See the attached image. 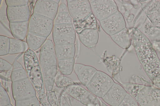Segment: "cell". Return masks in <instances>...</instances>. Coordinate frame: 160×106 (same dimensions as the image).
I'll return each mask as SVG.
<instances>
[{
	"label": "cell",
	"instance_id": "obj_33",
	"mask_svg": "<svg viewBox=\"0 0 160 106\" xmlns=\"http://www.w3.org/2000/svg\"><path fill=\"white\" fill-rule=\"evenodd\" d=\"M118 106H139L136 100L128 93Z\"/></svg>",
	"mask_w": 160,
	"mask_h": 106
},
{
	"label": "cell",
	"instance_id": "obj_8",
	"mask_svg": "<svg viewBox=\"0 0 160 106\" xmlns=\"http://www.w3.org/2000/svg\"><path fill=\"white\" fill-rule=\"evenodd\" d=\"M136 100L140 106H160V89L143 85Z\"/></svg>",
	"mask_w": 160,
	"mask_h": 106
},
{
	"label": "cell",
	"instance_id": "obj_31",
	"mask_svg": "<svg viewBox=\"0 0 160 106\" xmlns=\"http://www.w3.org/2000/svg\"><path fill=\"white\" fill-rule=\"evenodd\" d=\"M28 77L25 69H23L12 71L11 79L12 82Z\"/></svg>",
	"mask_w": 160,
	"mask_h": 106
},
{
	"label": "cell",
	"instance_id": "obj_32",
	"mask_svg": "<svg viewBox=\"0 0 160 106\" xmlns=\"http://www.w3.org/2000/svg\"><path fill=\"white\" fill-rule=\"evenodd\" d=\"M10 103V99L8 92L0 84V106H6Z\"/></svg>",
	"mask_w": 160,
	"mask_h": 106
},
{
	"label": "cell",
	"instance_id": "obj_40",
	"mask_svg": "<svg viewBox=\"0 0 160 106\" xmlns=\"http://www.w3.org/2000/svg\"><path fill=\"white\" fill-rule=\"evenodd\" d=\"M130 14V11L129 10H127L124 13V16L126 18H127L128 17V16Z\"/></svg>",
	"mask_w": 160,
	"mask_h": 106
},
{
	"label": "cell",
	"instance_id": "obj_41",
	"mask_svg": "<svg viewBox=\"0 0 160 106\" xmlns=\"http://www.w3.org/2000/svg\"><path fill=\"white\" fill-rule=\"evenodd\" d=\"M101 106H111L108 104H107L104 103H102L101 104Z\"/></svg>",
	"mask_w": 160,
	"mask_h": 106
},
{
	"label": "cell",
	"instance_id": "obj_2",
	"mask_svg": "<svg viewBox=\"0 0 160 106\" xmlns=\"http://www.w3.org/2000/svg\"><path fill=\"white\" fill-rule=\"evenodd\" d=\"M39 63L46 91L53 90L58 71V60L54 44L47 39L40 48Z\"/></svg>",
	"mask_w": 160,
	"mask_h": 106
},
{
	"label": "cell",
	"instance_id": "obj_35",
	"mask_svg": "<svg viewBox=\"0 0 160 106\" xmlns=\"http://www.w3.org/2000/svg\"><path fill=\"white\" fill-rule=\"evenodd\" d=\"M28 0H6L5 2L7 7H17L28 5Z\"/></svg>",
	"mask_w": 160,
	"mask_h": 106
},
{
	"label": "cell",
	"instance_id": "obj_42",
	"mask_svg": "<svg viewBox=\"0 0 160 106\" xmlns=\"http://www.w3.org/2000/svg\"><path fill=\"white\" fill-rule=\"evenodd\" d=\"M13 106L11 104H9L7 106Z\"/></svg>",
	"mask_w": 160,
	"mask_h": 106
},
{
	"label": "cell",
	"instance_id": "obj_16",
	"mask_svg": "<svg viewBox=\"0 0 160 106\" xmlns=\"http://www.w3.org/2000/svg\"><path fill=\"white\" fill-rule=\"evenodd\" d=\"M73 70L80 83L85 87L98 71L94 67L79 63L75 64Z\"/></svg>",
	"mask_w": 160,
	"mask_h": 106
},
{
	"label": "cell",
	"instance_id": "obj_29",
	"mask_svg": "<svg viewBox=\"0 0 160 106\" xmlns=\"http://www.w3.org/2000/svg\"><path fill=\"white\" fill-rule=\"evenodd\" d=\"M39 99L35 96L26 99L15 101V106H40Z\"/></svg>",
	"mask_w": 160,
	"mask_h": 106
},
{
	"label": "cell",
	"instance_id": "obj_9",
	"mask_svg": "<svg viewBox=\"0 0 160 106\" xmlns=\"http://www.w3.org/2000/svg\"><path fill=\"white\" fill-rule=\"evenodd\" d=\"M92 12L99 21L118 11L113 0H95L90 2Z\"/></svg>",
	"mask_w": 160,
	"mask_h": 106
},
{
	"label": "cell",
	"instance_id": "obj_4",
	"mask_svg": "<svg viewBox=\"0 0 160 106\" xmlns=\"http://www.w3.org/2000/svg\"><path fill=\"white\" fill-rule=\"evenodd\" d=\"M114 82L108 74L98 70L86 87L95 96L102 98Z\"/></svg>",
	"mask_w": 160,
	"mask_h": 106
},
{
	"label": "cell",
	"instance_id": "obj_15",
	"mask_svg": "<svg viewBox=\"0 0 160 106\" xmlns=\"http://www.w3.org/2000/svg\"><path fill=\"white\" fill-rule=\"evenodd\" d=\"M7 12L9 22L29 21L30 17L28 5L17 7H7Z\"/></svg>",
	"mask_w": 160,
	"mask_h": 106
},
{
	"label": "cell",
	"instance_id": "obj_19",
	"mask_svg": "<svg viewBox=\"0 0 160 106\" xmlns=\"http://www.w3.org/2000/svg\"><path fill=\"white\" fill-rule=\"evenodd\" d=\"M73 24L78 35L84 30L97 28V19L92 12L82 19H73Z\"/></svg>",
	"mask_w": 160,
	"mask_h": 106
},
{
	"label": "cell",
	"instance_id": "obj_11",
	"mask_svg": "<svg viewBox=\"0 0 160 106\" xmlns=\"http://www.w3.org/2000/svg\"><path fill=\"white\" fill-rule=\"evenodd\" d=\"M103 30L110 36L126 27L124 17L119 11L99 21Z\"/></svg>",
	"mask_w": 160,
	"mask_h": 106
},
{
	"label": "cell",
	"instance_id": "obj_26",
	"mask_svg": "<svg viewBox=\"0 0 160 106\" xmlns=\"http://www.w3.org/2000/svg\"><path fill=\"white\" fill-rule=\"evenodd\" d=\"M76 83L71 79L63 75L58 69L54 83L58 88L63 90L68 86Z\"/></svg>",
	"mask_w": 160,
	"mask_h": 106
},
{
	"label": "cell",
	"instance_id": "obj_17",
	"mask_svg": "<svg viewBox=\"0 0 160 106\" xmlns=\"http://www.w3.org/2000/svg\"><path fill=\"white\" fill-rule=\"evenodd\" d=\"M141 3L142 9L152 23L160 28V4L156 1Z\"/></svg>",
	"mask_w": 160,
	"mask_h": 106
},
{
	"label": "cell",
	"instance_id": "obj_1",
	"mask_svg": "<svg viewBox=\"0 0 160 106\" xmlns=\"http://www.w3.org/2000/svg\"><path fill=\"white\" fill-rule=\"evenodd\" d=\"M133 45L137 57L154 85L160 89V60L148 39L137 28L133 31Z\"/></svg>",
	"mask_w": 160,
	"mask_h": 106
},
{
	"label": "cell",
	"instance_id": "obj_38",
	"mask_svg": "<svg viewBox=\"0 0 160 106\" xmlns=\"http://www.w3.org/2000/svg\"><path fill=\"white\" fill-rule=\"evenodd\" d=\"M22 53L20 54L15 58L12 65V71L24 68L22 64L17 61V60L22 55Z\"/></svg>",
	"mask_w": 160,
	"mask_h": 106
},
{
	"label": "cell",
	"instance_id": "obj_37",
	"mask_svg": "<svg viewBox=\"0 0 160 106\" xmlns=\"http://www.w3.org/2000/svg\"><path fill=\"white\" fill-rule=\"evenodd\" d=\"M55 92L58 98L59 106H70L65 98L59 92L56 91Z\"/></svg>",
	"mask_w": 160,
	"mask_h": 106
},
{
	"label": "cell",
	"instance_id": "obj_7",
	"mask_svg": "<svg viewBox=\"0 0 160 106\" xmlns=\"http://www.w3.org/2000/svg\"><path fill=\"white\" fill-rule=\"evenodd\" d=\"M62 91L85 106H98L96 96L77 83L68 86Z\"/></svg>",
	"mask_w": 160,
	"mask_h": 106
},
{
	"label": "cell",
	"instance_id": "obj_5",
	"mask_svg": "<svg viewBox=\"0 0 160 106\" xmlns=\"http://www.w3.org/2000/svg\"><path fill=\"white\" fill-rule=\"evenodd\" d=\"M54 25L52 20L41 15L32 13L29 21L28 32L47 38L52 32Z\"/></svg>",
	"mask_w": 160,
	"mask_h": 106
},
{
	"label": "cell",
	"instance_id": "obj_21",
	"mask_svg": "<svg viewBox=\"0 0 160 106\" xmlns=\"http://www.w3.org/2000/svg\"><path fill=\"white\" fill-rule=\"evenodd\" d=\"M58 60H65L74 58L75 54L74 44L69 45H54Z\"/></svg>",
	"mask_w": 160,
	"mask_h": 106
},
{
	"label": "cell",
	"instance_id": "obj_20",
	"mask_svg": "<svg viewBox=\"0 0 160 106\" xmlns=\"http://www.w3.org/2000/svg\"><path fill=\"white\" fill-rule=\"evenodd\" d=\"M29 21L9 22V27L12 35L15 39L24 40L28 31Z\"/></svg>",
	"mask_w": 160,
	"mask_h": 106
},
{
	"label": "cell",
	"instance_id": "obj_36",
	"mask_svg": "<svg viewBox=\"0 0 160 106\" xmlns=\"http://www.w3.org/2000/svg\"><path fill=\"white\" fill-rule=\"evenodd\" d=\"M12 66L7 61L1 58H0V71L12 70Z\"/></svg>",
	"mask_w": 160,
	"mask_h": 106
},
{
	"label": "cell",
	"instance_id": "obj_6",
	"mask_svg": "<svg viewBox=\"0 0 160 106\" xmlns=\"http://www.w3.org/2000/svg\"><path fill=\"white\" fill-rule=\"evenodd\" d=\"M76 32L73 24L54 25L52 37L54 45H69L74 44Z\"/></svg>",
	"mask_w": 160,
	"mask_h": 106
},
{
	"label": "cell",
	"instance_id": "obj_18",
	"mask_svg": "<svg viewBox=\"0 0 160 106\" xmlns=\"http://www.w3.org/2000/svg\"><path fill=\"white\" fill-rule=\"evenodd\" d=\"M81 43L90 49L94 48L99 39L98 32L96 29H88L84 30L78 35Z\"/></svg>",
	"mask_w": 160,
	"mask_h": 106
},
{
	"label": "cell",
	"instance_id": "obj_25",
	"mask_svg": "<svg viewBox=\"0 0 160 106\" xmlns=\"http://www.w3.org/2000/svg\"><path fill=\"white\" fill-rule=\"evenodd\" d=\"M74 58L65 60H58V65L60 72L65 76L71 74L75 65Z\"/></svg>",
	"mask_w": 160,
	"mask_h": 106
},
{
	"label": "cell",
	"instance_id": "obj_23",
	"mask_svg": "<svg viewBox=\"0 0 160 106\" xmlns=\"http://www.w3.org/2000/svg\"><path fill=\"white\" fill-rule=\"evenodd\" d=\"M28 48V46L26 42L13 38H10L9 54L23 53Z\"/></svg>",
	"mask_w": 160,
	"mask_h": 106
},
{
	"label": "cell",
	"instance_id": "obj_27",
	"mask_svg": "<svg viewBox=\"0 0 160 106\" xmlns=\"http://www.w3.org/2000/svg\"><path fill=\"white\" fill-rule=\"evenodd\" d=\"M53 21L54 25L73 24V19L68 12H57Z\"/></svg>",
	"mask_w": 160,
	"mask_h": 106
},
{
	"label": "cell",
	"instance_id": "obj_12",
	"mask_svg": "<svg viewBox=\"0 0 160 106\" xmlns=\"http://www.w3.org/2000/svg\"><path fill=\"white\" fill-rule=\"evenodd\" d=\"M69 13L73 19H82L92 12L88 0H67Z\"/></svg>",
	"mask_w": 160,
	"mask_h": 106
},
{
	"label": "cell",
	"instance_id": "obj_10",
	"mask_svg": "<svg viewBox=\"0 0 160 106\" xmlns=\"http://www.w3.org/2000/svg\"><path fill=\"white\" fill-rule=\"evenodd\" d=\"M12 90L15 101L36 96V90L28 77L12 82Z\"/></svg>",
	"mask_w": 160,
	"mask_h": 106
},
{
	"label": "cell",
	"instance_id": "obj_39",
	"mask_svg": "<svg viewBox=\"0 0 160 106\" xmlns=\"http://www.w3.org/2000/svg\"><path fill=\"white\" fill-rule=\"evenodd\" d=\"M68 12V11L67 6L63 2H62L59 6L58 12Z\"/></svg>",
	"mask_w": 160,
	"mask_h": 106
},
{
	"label": "cell",
	"instance_id": "obj_30",
	"mask_svg": "<svg viewBox=\"0 0 160 106\" xmlns=\"http://www.w3.org/2000/svg\"><path fill=\"white\" fill-rule=\"evenodd\" d=\"M0 5V22L7 28L9 29V22L8 20L7 12V6L5 2H2Z\"/></svg>",
	"mask_w": 160,
	"mask_h": 106
},
{
	"label": "cell",
	"instance_id": "obj_13",
	"mask_svg": "<svg viewBox=\"0 0 160 106\" xmlns=\"http://www.w3.org/2000/svg\"><path fill=\"white\" fill-rule=\"evenodd\" d=\"M58 3L54 0H38L34 7L33 13L37 14L54 20L58 12Z\"/></svg>",
	"mask_w": 160,
	"mask_h": 106
},
{
	"label": "cell",
	"instance_id": "obj_22",
	"mask_svg": "<svg viewBox=\"0 0 160 106\" xmlns=\"http://www.w3.org/2000/svg\"><path fill=\"white\" fill-rule=\"evenodd\" d=\"M110 37L117 45L123 49H128L130 45L129 34L126 28Z\"/></svg>",
	"mask_w": 160,
	"mask_h": 106
},
{
	"label": "cell",
	"instance_id": "obj_34",
	"mask_svg": "<svg viewBox=\"0 0 160 106\" xmlns=\"http://www.w3.org/2000/svg\"><path fill=\"white\" fill-rule=\"evenodd\" d=\"M48 100L51 106H59L58 99L55 91L52 90L46 91Z\"/></svg>",
	"mask_w": 160,
	"mask_h": 106
},
{
	"label": "cell",
	"instance_id": "obj_14",
	"mask_svg": "<svg viewBox=\"0 0 160 106\" xmlns=\"http://www.w3.org/2000/svg\"><path fill=\"white\" fill-rule=\"evenodd\" d=\"M127 93L122 85L114 82L102 99L108 105L111 106H118Z\"/></svg>",
	"mask_w": 160,
	"mask_h": 106
},
{
	"label": "cell",
	"instance_id": "obj_3",
	"mask_svg": "<svg viewBox=\"0 0 160 106\" xmlns=\"http://www.w3.org/2000/svg\"><path fill=\"white\" fill-rule=\"evenodd\" d=\"M25 69L28 76L38 94L40 101L47 98L39 62L34 52L28 48L24 53Z\"/></svg>",
	"mask_w": 160,
	"mask_h": 106
},
{
	"label": "cell",
	"instance_id": "obj_28",
	"mask_svg": "<svg viewBox=\"0 0 160 106\" xmlns=\"http://www.w3.org/2000/svg\"><path fill=\"white\" fill-rule=\"evenodd\" d=\"M10 38L6 36L0 35V56H3L9 54Z\"/></svg>",
	"mask_w": 160,
	"mask_h": 106
},
{
	"label": "cell",
	"instance_id": "obj_24",
	"mask_svg": "<svg viewBox=\"0 0 160 106\" xmlns=\"http://www.w3.org/2000/svg\"><path fill=\"white\" fill-rule=\"evenodd\" d=\"M47 40V38L41 37L28 32L26 37L29 48L35 51L41 48Z\"/></svg>",
	"mask_w": 160,
	"mask_h": 106
}]
</instances>
